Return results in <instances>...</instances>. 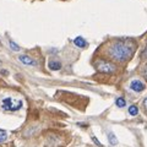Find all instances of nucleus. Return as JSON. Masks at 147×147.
Returning <instances> with one entry per match:
<instances>
[{
	"label": "nucleus",
	"instance_id": "nucleus-15",
	"mask_svg": "<svg viewBox=\"0 0 147 147\" xmlns=\"http://www.w3.org/2000/svg\"><path fill=\"white\" fill-rule=\"evenodd\" d=\"M145 54L147 55V47H146V50H145Z\"/></svg>",
	"mask_w": 147,
	"mask_h": 147
},
{
	"label": "nucleus",
	"instance_id": "nucleus-14",
	"mask_svg": "<svg viewBox=\"0 0 147 147\" xmlns=\"http://www.w3.org/2000/svg\"><path fill=\"white\" fill-rule=\"evenodd\" d=\"M144 105H145V107H146V109H147V98L144 100Z\"/></svg>",
	"mask_w": 147,
	"mask_h": 147
},
{
	"label": "nucleus",
	"instance_id": "nucleus-2",
	"mask_svg": "<svg viewBox=\"0 0 147 147\" xmlns=\"http://www.w3.org/2000/svg\"><path fill=\"white\" fill-rule=\"evenodd\" d=\"M1 108L5 112H16L22 108V100L12 97H6L1 100Z\"/></svg>",
	"mask_w": 147,
	"mask_h": 147
},
{
	"label": "nucleus",
	"instance_id": "nucleus-7",
	"mask_svg": "<svg viewBox=\"0 0 147 147\" xmlns=\"http://www.w3.org/2000/svg\"><path fill=\"white\" fill-rule=\"evenodd\" d=\"M48 66H49V69H52V70H59V69L61 67V64L59 63V61H49V64H48Z\"/></svg>",
	"mask_w": 147,
	"mask_h": 147
},
{
	"label": "nucleus",
	"instance_id": "nucleus-10",
	"mask_svg": "<svg viewBox=\"0 0 147 147\" xmlns=\"http://www.w3.org/2000/svg\"><path fill=\"white\" fill-rule=\"evenodd\" d=\"M129 113H130L131 115H137V113H139V108H137L136 105H131V107L129 108Z\"/></svg>",
	"mask_w": 147,
	"mask_h": 147
},
{
	"label": "nucleus",
	"instance_id": "nucleus-5",
	"mask_svg": "<svg viewBox=\"0 0 147 147\" xmlns=\"http://www.w3.org/2000/svg\"><path fill=\"white\" fill-rule=\"evenodd\" d=\"M18 59H20L21 63L26 64V65H34V64H36L33 59L30 58V57H27V55H20V57H18Z\"/></svg>",
	"mask_w": 147,
	"mask_h": 147
},
{
	"label": "nucleus",
	"instance_id": "nucleus-11",
	"mask_svg": "<svg viewBox=\"0 0 147 147\" xmlns=\"http://www.w3.org/2000/svg\"><path fill=\"white\" fill-rule=\"evenodd\" d=\"M115 103H117V105H118L119 108H124V107H125V104H126V103H125V99L121 98V97H120V98H118Z\"/></svg>",
	"mask_w": 147,
	"mask_h": 147
},
{
	"label": "nucleus",
	"instance_id": "nucleus-6",
	"mask_svg": "<svg viewBox=\"0 0 147 147\" xmlns=\"http://www.w3.org/2000/svg\"><path fill=\"white\" fill-rule=\"evenodd\" d=\"M74 43H75V45L79 48H85L87 45V42L82 38V37H76V38L74 39Z\"/></svg>",
	"mask_w": 147,
	"mask_h": 147
},
{
	"label": "nucleus",
	"instance_id": "nucleus-12",
	"mask_svg": "<svg viewBox=\"0 0 147 147\" xmlns=\"http://www.w3.org/2000/svg\"><path fill=\"white\" fill-rule=\"evenodd\" d=\"M10 47L12 48V50H15V52H17V50H20V47H18V45L15 43V42H12V40H10Z\"/></svg>",
	"mask_w": 147,
	"mask_h": 147
},
{
	"label": "nucleus",
	"instance_id": "nucleus-1",
	"mask_svg": "<svg viewBox=\"0 0 147 147\" xmlns=\"http://www.w3.org/2000/svg\"><path fill=\"white\" fill-rule=\"evenodd\" d=\"M135 53V43L131 40H118L110 47L109 54L118 61H127Z\"/></svg>",
	"mask_w": 147,
	"mask_h": 147
},
{
	"label": "nucleus",
	"instance_id": "nucleus-3",
	"mask_svg": "<svg viewBox=\"0 0 147 147\" xmlns=\"http://www.w3.org/2000/svg\"><path fill=\"white\" fill-rule=\"evenodd\" d=\"M96 67L99 72H104V74H112L115 71L117 66L113 63H110L108 60H98L96 63Z\"/></svg>",
	"mask_w": 147,
	"mask_h": 147
},
{
	"label": "nucleus",
	"instance_id": "nucleus-8",
	"mask_svg": "<svg viewBox=\"0 0 147 147\" xmlns=\"http://www.w3.org/2000/svg\"><path fill=\"white\" fill-rule=\"evenodd\" d=\"M6 140H7V132L5 130H1V129H0V144L5 142Z\"/></svg>",
	"mask_w": 147,
	"mask_h": 147
},
{
	"label": "nucleus",
	"instance_id": "nucleus-9",
	"mask_svg": "<svg viewBox=\"0 0 147 147\" xmlns=\"http://www.w3.org/2000/svg\"><path fill=\"white\" fill-rule=\"evenodd\" d=\"M108 139H109V142L112 145H117L118 144V140L115 139V135H114L113 132H109V134H108Z\"/></svg>",
	"mask_w": 147,
	"mask_h": 147
},
{
	"label": "nucleus",
	"instance_id": "nucleus-4",
	"mask_svg": "<svg viewBox=\"0 0 147 147\" xmlns=\"http://www.w3.org/2000/svg\"><path fill=\"white\" fill-rule=\"evenodd\" d=\"M130 88L134 92H142L145 90V84L140 80H134V81H131V84H130Z\"/></svg>",
	"mask_w": 147,
	"mask_h": 147
},
{
	"label": "nucleus",
	"instance_id": "nucleus-13",
	"mask_svg": "<svg viewBox=\"0 0 147 147\" xmlns=\"http://www.w3.org/2000/svg\"><path fill=\"white\" fill-rule=\"evenodd\" d=\"M142 75H144L146 79H147V65L144 67V70H142Z\"/></svg>",
	"mask_w": 147,
	"mask_h": 147
}]
</instances>
